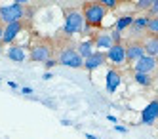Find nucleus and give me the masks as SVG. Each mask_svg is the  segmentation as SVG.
I'll return each mask as SVG.
<instances>
[{
    "instance_id": "f03ea898",
    "label": "nucleus",
    "mask_w": 158,
    "mask_h": 139,
    "mask_svg": "<svg viewBox=\"0 0 158 139\" xmlns=\"http://www.w3.org/2000/svg\"><path fill=\"white\" fill-rule=\"evenodd\" d=\"M25 15V8L21 2H12L6 6H0V21L4 25H10V23H15L21 17Z\"/></svg>"
},
{
    "instance_id": "ddd939ff",
    "label": "nucleus",
    "mask_w": 158,
    "mask_h": 139,
    "mask_svg": "<svg viewBox=\"0 0 158 139\" xmlns=\"http://www.w3.org/2000/svg\"><path fill=\"white\" fill-rule=\"evenodd\" d=\"M143 48H145V53H147V55L156 57V55H158V36H154V34L145 36V38H143Z\"/></svg>"
},
{
    "instance_id": "bb28decb",
    "label": "nucleus",
    "mask_w": 158,
    "mask_h": 139,
    "mask_svg": "<svg viewBox=\"0 0 158 139\" xmlns=\"http://www.w3.org/2000/svg\"><path fill=\"white\" fill-rule=\"evenodd\" d=\"M2 38H4V27L0 25V42H2Z\"/></svg>"
},
{
    "instance_id": "f3484780",
    "label": "nucleus",
    "mask_w": 158,
    "mask_h": 139,
    "mask_svg": "<svg viewBox=\"0 0 158 139\" xmlns=\"http://www.w3.org/2000/svg\"><path fill=\"white\" fill-rule=\"evenodd\" d=\"M133 21H135V17H131V15H122V17H118V19H116V25H114V29L122 32L124 29L133 27Z\"/></svg>"
},
{
    "instance_id": "7c9ffc66",
    "label": "nucleus",
    "mask_w": 158,
    "mask_h": 139,
    "mask_svg": "<svg viewBox=\"0 0 158 139\" xmlns=\"http://www.w3.org/2000/svg\"><path fill=\"white\" fill-rule=\"evenodd\" d=\"M156 61H158V55H156Z\"/></svg>"
},
{
    "instance_id": "b1692460",
    "label": "nucleus",
    "mask_w": 158,
    "mask_h": 139,
    "mask_svg": "<svg viewBox=\"0 0 158 139\" xmlns=\"http://www.w3.org/2000/svg\"><path fill=\"white\" fill-rule=\"evenodd\" d=\"M21 91H23V95H31V94H32V90H31V88H25V86L21 88Z\"/></svg>"
},
{
    "instance_id": "f257e3e1",
    "label": "nucleus",
    "mask_w": 158,
    "mask_h": 139,
    "mask_svg": "<svg viewBox=\"0 0 158 139\" xmlns=\"http://www.w3.org/2000/svg\"><path fill=\"white\" fill-rule=\"evenodd\" d=\"M82 15L86 27H99L105 17V6L101 2H86L82 6Z\"/></svg>"
},
{
    "instance_id": "6ab92c4d",
    "label": "nucleus",
    "mask_w": 158,
    "mask_h": 139,
    "mask_svg": "<svg viewBox=\"0 0 158 139\" xmlns=\"http://www.w3.org/2000/svg\"><path fill=\"white\" fill-rule=\"evenodd\" d=\"M135 82H137L139 86H151L152 84V76L151 74H139V73H135Z\"/></svg>"
},
{
    "instance_id": "4468645a",
    "label": "nucleus",
    "mask_w": 158,
    "mask_h": 139,
    "mask_svg": "<svg viewBox=\"0 0 158 139\" xmlns=\"http://www.w3.org/2000/svg\"><path fill=\"white\" fill-rule=\"evenodd\" d=\"M120 82H122V76L114 71V69H110V71L107 73V91L109 94H114L116 88L120 86Z\"/></svg>"
},
{
    "instance_id": "1a4fd4ad",
    "label": "nucleus",
    "mask_w": 158,
    "mask_h": 139,
    "mask_svg": "<svg viewBox=\"0 0 158 139\" xmlns=\"http://www.w3.org/2000/svg\"><path fill=\"white\" fill-rule=\"evenodd\" d=\"M158 120V101H151L141 112V124L151 126Z\"/></svg>"
},
{
    "instance_id": "423d86ee",
    "label": "nucleus",
    "mask_w": 158,
    "mask_h": 139,
    "mask_svg": "<svg viewBox=\"0 0 158 139\" xmlns=\"http://www.w3.org/2000/svg\"><path fill=\"white\" fill-rule=\"evenodd\" d=\"M158 67V61L156 57H151V55H143L139 61L133 63V71L139 73V74H152V71Z\"/></svg>"
},
{
    "instance_id": "cd10ccee",
    "label": "nucleus",
    "mask_w": 158,
    "mask_h": 139,
    "mask_svg": "<svg viewBox=\"0 0 158 139\" xmlns=\"http://www.w3.org/2000/svg\"><path fill=\"white\" fill-rule=\"evenodd\" d=\"M50 78H53V74H52V73H46V74H44V80H50Z\"/></svg>"
},
{
    "instance_id": "4be33fe9",
    "label": "nucleus",
    "mask_w": 158,
    "mask_h": 139,
    "mask_svg": "<svg viewBox=\"0 0 158 139\" xmlns=\"http://www.w3.org/2000/svg\"><path fill=\"white\" fill-rule=\"evenodd\" d=\"M149 17H158V0H152L151 10H149Z\"/></svg>"
},
{
    "instance_id": "9b49d317",
    "label": "nucleus",
    "mask_w": 158,
    "mask_h": 139,
    "mask_svg": "<svg viewBox=\"0 0 158 139\" xmlns=\"http://www.w3.org/2000/svg\"><path fill=\"white\" fill-rule=\"evenodd\" d=\"M107 61V53L105 52H94V55H89L84 61V69L86 71H95L97 67H101Z\"/></svg>"
},
{
    "instance_id": "0eeeda50",
    "label": "nucleus",
    "mask_w": 158,
    "mask_h": 139,
    "mask_svg": "<svg viewBox=\"0 0 158 139\" xmlns=\"http://www.w3.org/2000/svg\"><path fill=\"white\" fill-rule=\"evenodd\" d=\"M107 61H110L112 65H124V63L128 61V57H126V46H124V44H114L107 52Z\"/></svg>"
},
{
    "instance_id": "aec40b11",
    "label": "nucleus",
    "mask_w": 158,
    "mask_h": 139,
    "mask_svg": "<svg viewBox=\"0 0 158 139\" xmlns=\"http://www.w3.org/2000/svg\"><path fill=\"white\" fill-rule=\"evenodd\" d=\"M147 31H149V34H154V36H158V17H151Z\"/></svg>"
},
{
    "instance_id": "412c9836",
    "label": "nucleus",
    "mask_w": 158,
    "mask_h": 139,
    "mask_svg": "<svg viewBox=\"0 0 158 139\" xmlns=\"http://www.w3.org/2000/svg\"><path fill=\"white\" fill-rule=\"evenodd\" d=\"M151 4H152V0H137V2H135V8L149 11V10H151Z\"/></svg>"
},
{
    "instance_id": "20e7f679",
    "label": "nucleus",
    "mask_w": 158,
    "mask_h": 139,
    "mask_svg": "<svg viewBox=\"0 0 158 139\" xmlns=\"http://www.w3.org/2000/svg\"><path fill=\"white\" fill-rule=\"evenodd\" d=\"M59 63L71 69H82L84 67V59L80 57L76 48H63L59 52Z\"/></svg>"
},
{
    "instance_id": "6e6552de",
    "label": "nucleus",
    "mask_w": 158,
    "mask_h": 139,
    "mask_svg": "<svg viewBox=\"0 0 158 139\" xmlns=\"http://www.w3.org/2000/svg\"><path fill=\"white\" fill-rule=\"evenodd\" d=\"M145 53V48H143V42H137V40H133L126 46V57H128V61L130 63H135V61H139Z\"/></svg>"
},
{
    "instance_id": "a211bd4d",
    "label": "nucleus",
    "mask_w": 158,
    "mask_h": 139,
    "mask_svg": "<svg viewBox=\"0 0 158 139\" xmlns=\"http://www.w3.org/2000/svg\"><path fill=\"white\" fill-rule=\"evenodd\" d=\"M149 21H151L149 15H139V17H135V21H133V31H135V32L145 31L147 27H149Z\"/></svg>"
},
{
    "instance_id": "c756f323",
    "label": "nucleus",
    "mask_w": 158,
    "mask_h": 139,
    "mask_svg": "<svg viewBox=\"0 0 158 139\" xmlns=\"http://www.w3.org/2000/svg\"><path fill=\"white\" fill-rule=\"evenodd\" d=\"M86 137H88V139H101V137H94L92 133H86Z\"/></svg>"
},
{
    "instance_id": "393cba45",
    "label": "nucleus",
    "mask_w": 158,
    "mask_h": 139,
    "mask_svg": "<svg viewBox=\"0 0 158 139\" xmlns=\"http://www.w3.org/2000/svg\"><path fill=\"white\" fill-rule=\"evenodd\" d=\"M114 130H116V132H120V133H128V128H124V126H116Z\"/></svg>"
},
{
    "instance_id": "9d476101",
    "label": "nucleus",
    "mask_w": 158,
    "mask_h": 139,
    "mask_svg": "<svg viewBox=\"0 0 158 139\" xmlns=\"http://www.w3.org/2000/svg\"><path fill=\"white\" fill-rule=\"evenodd\" d=\"M94 46L99 50H110L112 46H114V40H112V34L110 31H101L95 34V38H94Z\"/></svg>"
},
{
    "instance_id": "dca6fc26",
    "label": "nucleus",
    "mask_w": 158,
    "mask_h": 139,
    "mask_svg": "<svg viewBox=\"0 0 158 139\" xmlns=\"http://www.w3.org/2000/svg\"><path fill=\"white\" fill-rule=\"evenodd\" d=\"M6 55H8L12 61H17V63L25 61V50L21 48V46H10L8 52H6Z\"/></svg>"
},
{
    "instance_id": "c85d7f7f",
    "label": "nucleus",
    "mask_w": 158,
    "mask_h": 139,
    "mask_svg": "<svg viewBox=\"0 0 158 139\" xmlns=\"http://www.w3.org/2000/svg\"><path fill=\"white\" fill-rule=\"evenodd\" d=\"M61 124H63V126H71V120H67V118H63V120H61Z\"/></svg>"
},
{
    "instance_id": "39448f33",
    "label": "nucleus",
    "mask_w": 158,
    "mask_h": 139,
    "mask_svg": "<svg viewBox=\"0 0 158 139\" xmlns=\"http://www.w3.org/2000/svg\"><path fill=\"white\" fill-rule=\"evenodd\" d=\"M31 59L36 63H48L52 59V46L46 42H40L36 46H32L31 50Z\"/></svg>"
},
{
    "instance_id": "a878e982",
    "label": "nucleus",
    "mask_w": 158,
    "mask_h": 139,
    "mask_svg": "<svg viewBox=\"0 0 158 139\" xmlns=\"http://www.w3.org/2000/svg\"><path fill=\"white\" fill-rule=\"evenodd\" d=\"M53 65H55V61H53V59H50V61H48V63H46V67H48V69H52V67H53Z\"/></svg>"
},
{
    "instance_id": "7ed1b4c3",
    "label": "nucleus",
    "mask_w": 158,
    "mask_h": 139,
    "mask_svg": "<svg viewBox=\"0 0 158 139\" xmlns=\"http://www.w3.org/2000/svg\"><path fill=\"white\" fill-rule=\"evenodd\" d=\"M63 31L67 34H76V32H82L84 31V15L82 11L78 10H71L65 14V25Z\"/></svg>"
},
{
    "instance_id": "f8f14e48",
    "label": "nucleus",
    "mask_w": 158,
    "mask_h": 139,
    "mask_svg": "<svg viewBox=\"0 0 158 139\" xmlns=\"http://www.w3.org/2000/svg\"><path fill=\"white\" fill-rule=\"evenodd\" d=\"M21 21H15V23H10V25H6L4 27V38H2V42L4 44H10V42H14L15 40V36L19 34V31H21Z\"/></svg>"
},
{
    "instance_id": "2eb2a0df",
    "label": "nucleus",
    "mask_w": 158,
    "mask_h": 139,
    "mask_svg": "<svg viewBox=\"0 0 158 139\" xmlns=\"http://www.w3.org/2000/svg\"><path fill=\"white\" fill-rule=\"evenodd\" d=\"M94 48H95V46H94L92 40H82L80 44H78V48H76V50H78V53H80V57L86 61L89 55H94V52H95Z\"/></svg>"
},
{
    "instance_id": "5701e85b",
    "label": "nucleus",
    "mask_w": 158,
    "mask_h": 139,
    "mask_svg": "<svg viewBox=\"0 0 158 139\" xmlns=\"http://www.w3.org/2000/svg\"><path fill=\"white\" fill-rule=\"evenodd\" d=\"M101 4L105 8H116V0H101Z\"/></svg>"
}]
</instances>
